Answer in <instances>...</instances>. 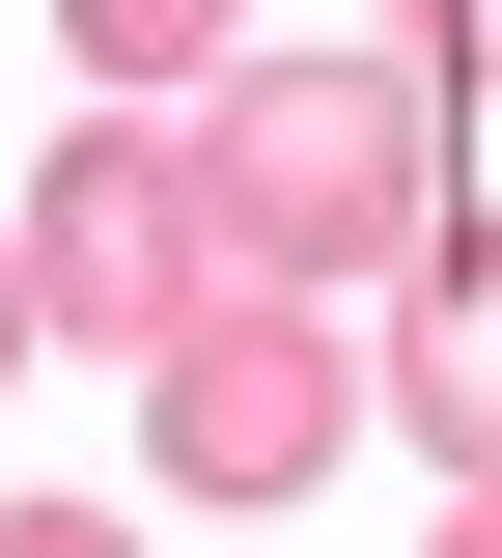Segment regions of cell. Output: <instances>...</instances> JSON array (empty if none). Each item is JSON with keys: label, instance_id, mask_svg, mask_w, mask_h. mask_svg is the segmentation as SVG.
<instances>
[{"label": "cell", "instance_id": "1", "mask_svg": "<svg viewBox=\"0 0 502 558\" xmlns=\"http://www.w3.org/2000/svg\"><path fill=\"white\" fill-rule=\"evenodd\" d=\"M419 168H446V84H419V57H252V84L196 112L223 279H280V307H363V279H419Z\"/></svg>", "mask_w": 502, "mask_h": 558}, {"label": "cell", "instance_id": "2", "mask_svg": "<svg viewBox=\"0 0 502 558\" xmlns=\"http://www.w3.org/2000/svg\"><path fill=\"white\" fill-rule=\"evenodd\" d=\"M363 391H391V336H335V307H280V279H223L196 336L140 363V475L168 502H307L363 447Z\"/></svg>", "mask_w": 502, "mask_h": 558}, {"label": "cell", "instance_id": "3", "mask_svg": "<svg viewBox=\"0 0 502 558\" xmlns=\"http://www.w3.org/2000/svg\"><path fill=\"white\" fill-rule=\"evenodd\" d=\"M0 252H28V307H57V336L168 363V336L223 307V196H196V112H84L57 168H28V223H0Z\"/></svg>", "mask_w": 502, "mask_h": 558}, {"label": "cell", "instance_id": "4", "mask_svg": "<svg viewBox=\"0 0 502 558\" xmlns=\"http://www.w3.org/2000/svg\"><path fill=\"white\" fill-rule=\"evenodd\" d=\"M391 418H419V475H446V502H502V223H446V252H419Z\"/></svg>", "mask_w": 502, "mask_h": 558}, {"label": "cell", "instance_id": "5", "mask_svg": "<svg viewBox=\"0 0 502 558\" xmlns=\"http://www.w3.org/2000/svg\"><path fill=\"white\" fill-rule=\"evenodd\" d=\"M57 57L112 84V112H223V84H252V0H57Z\"/></svg>", "mask_w": 502, "mask_h": 558}, {"label": "cell", "instance_id": "6", "mask_svg": "<svg viewBox=\"0 0 502 558\" xmlns=\"http://www.w3.org/2000/svg\"><path fill=\"white\" fill-rule=\"evenodd\" d=\"M391 57H419V84H502V0H391Z\"/></svg>", "mask_w": 502, "mask_h": 558}, {"label": "cell", "instance_id": "7", "mask_svg": "<svg viewBox=\"0 0 502 558\" xmlns=\"http://www.w3.org/2000/svg\"><path fill=\"white\" fill-rule=\"evenodd\" d=\"M0 558H140V531H112V502H0Z\"/></svg>", "mask_w": 502, "mask_h": 558}, {"label": "cell", "instance_id": "8", "mask_svg": "<svg viewBox=\"0 0 502 558\" xmlns=\"http://www.w3.org/2000/svg\"><path fill=\"white\" fill-rule=\"evenodd\" d=\"M28 336H57V307H28V252H0V363H28Z\"/></svg>", "mask_w": 502, "mask_h": 558}, {"label": "cell", "instance_id": "9", "mask_svg": "<svg viewBox=\"0 0 502 558\" xmlns=\"http://www.w3.org/2000/svg\"><path fill=\"white\" fill-rule=\"evenodd\" d=\"M419 558H502V502H446V531H419Z\"/></svg>", "mask_w": 502, "mask_h": 558}]
</instances>
